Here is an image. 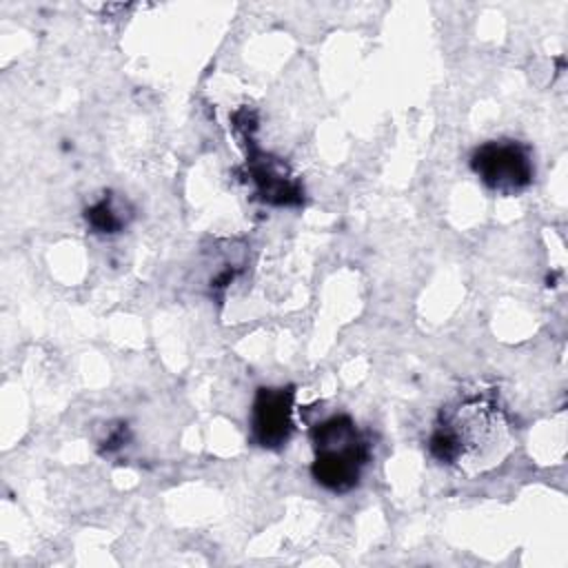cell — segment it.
<instances>
[{
	"label": "cell",
	"mask_w": 568,
	"mask_h": 568,
	"mask_svg": "<svg viewBox=\"0 0 568 568\" xmlns=\"http://www.w3.org/2000/svg\"><path fill=\"white\" fill-rule=\"evenodd\" d=\"M84 217L89 226L95 229L98 233H118L126 224V217L122 215L120 209L113 206L111 197H102L98 204L89 206L84 211Z\"/></svg>",
	"instance_id": "cell-5"
},
{
	"label": "cell",
	"mask_w": 568,
	"mask_h": 568,
	"mask_svg": "<svg viewBox=\"0 0 568 568\" xmlns=\"http://www.w3.org/2000/svg\"><path fill=\"white\" fill-rule=\"evenodd\" d=\"M510 448V422L493 390L464 393L442 406L428 435V455L468 475L497 466Z\"/></svg>",
	"instance_id": "cell-1"
},
{
	"label": "cell",
	"mask_w": 568,
	"mask_h": 568,
	"mask_svg": "<svg viewBox=\"0 0 568 568\" xmlns=\"http://www.w3.org/2000/svg\"><path fill=\"white\" fill-rule=\"evenodd\" d=\"M313 479L331 493H348L359 486L371 462V442L353 417L333 415L311 428Z\"/></svg>",
	"instance_id": "cell-2"
},
{
	"label": "cell",
	"mask_w": 568,
	"mask_h": 568,
	"mask_svg": "<svg viewBox=\"0 0 568 568\" xmlns=\"http://www.w3.org/2000/svg\"><path fill=\"white\" fill-rule=\"evenodd\" d=\"M475 175L499 195H517L532 184V151L519 140H488L470 155Z\"/></svg>",
	"instance_id": "cell-3"
},
{
	"label": "cell",
	"mask_w": 568,
	"mask_h": 568,
	"mask_svg": "<svg viewBox=\"0 0 568 568\" xmlns=\"http://www.w3.org/2000/svg\"><path fill=\"white\" fill-rule=\"evenodd\" d=\"M295 386H262L251 406V439L268 450H277L293 437Z\"/></svg>",
	"instance_id": "cell-4"
}]
</instances>
